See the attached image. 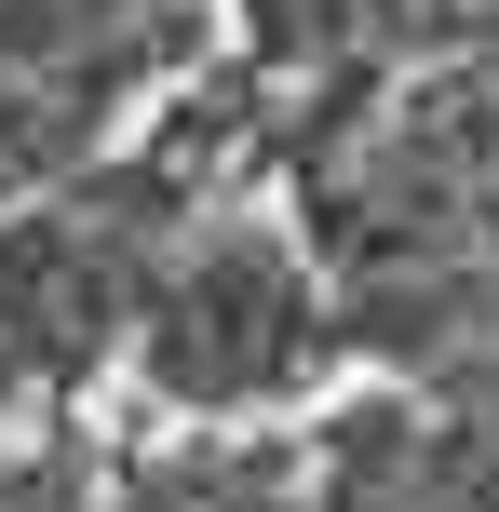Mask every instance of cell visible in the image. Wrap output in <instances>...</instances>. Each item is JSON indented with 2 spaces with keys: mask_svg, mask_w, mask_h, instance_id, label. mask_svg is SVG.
<instances>
[{
  "mask_svg": "<svg viewBox=\"0 0 499 512\" xmlns=\"http://www.w3.org/2000/svg\"><path fill=\"white\" fill-rule=\"evenodd\" d=\"M338 351H351V297L284 216H176L108 364H135L149 405L176 418H257L324 391Z\"/></svg>",
  "mask_w": 499,
  "mask_h": 512,
  "instance_id": "6da1fadb",
  "label": "cell"
},
{
  "mask_svg": "<svg viewBox=\"0 0 499 512\" xmlns=\"http://www.w3.org/2000/svg\"><path fill=\"white\" fill-rule=\"evenodd\" d=\"M216 54V0H0V203L81 176Z\"/></svg>",
  "mask_w": 499,
  "mask_h": 512,
  "instance_id": "7a4b0ae2",
  "label": "cell"
},
{
  "mask_svg": "<svg viewBox=\"0 0 499 512\" xmlns=\"http://www.w3.org/2000/svg\"><path fill=\"white\" fill-rule=\"evenodd\" d=\"M27 391H41V378H27V337H14V310H0V418H14Z\"/></svg>",
  "mask_w": 499,
  "mask_h": 512,
  "instance_id": "3957f363",
  "label": "cell"
}]
</instances>
